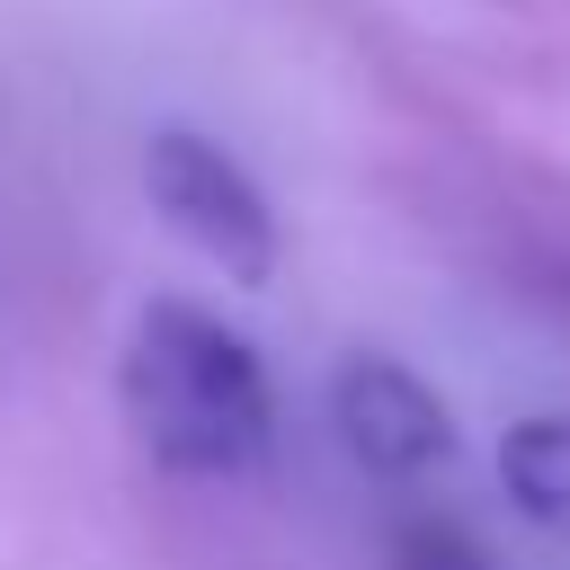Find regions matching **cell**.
Returning <instances> with one entry per match:
<instances>
[{
  "label": "cell",
  "mask_w": 570,
  "mask_h": 570,
  "mask_svg": "<svg viewBox=\"0 0 570 570\" xmlns=\"http://www.w3.org/2000/svg\"><path fill=\"white\" fill-rule=\"evenodd\" d=\"M499 490H508V508L525 525L570 543V419L534 410V419L499 428Z\"/></svg>",
  "instance_id": "4"
},
{
  "label": "cell",
  "mask_w": 570,
  "mask_h": 570,
  "mask_svg": "<svg viewBox=\"0 0 570 570\" xmlns=\"http://www.w3.org/2000/svg\"><path fill=\"white\" fill-rule=\"evenodd\" d=\"M142 187L160 205V223L232 285H267L276 276V214L258 196V178L214 142V134H187V125H160L142 142Z\"/></svg>",
  "instance_id": "2"
},
{
  "label": "cell",
  "mask_w": 570,
  "mask_h": 570,
  "mask_svg": "<svg viewBox=\"0 0 570 570\" xmlns=\"http://www.w3.org/2000/svg\"><path fill=\"white\" fill-rule=\"evenodd\" d=\"M116 410L134 445L178 481H240L276 445V392L240 330L196 303H142L116 356Z\"/></svg>",
  "instance_id": "1"
},
{
  "label": "cell",
  "mask_w": 570,
  "mask_h": 570,
  "mask_svg": "<svg viewBox=\"0 0 570 570\" xmlns=\"http://www.w3.org/2000/svg\"><path fill=\"white\" fill-rule=\"evenodd\" d=\"M383 570H499V561H490L463 525H445V517H410V525L392 534Z\"/></svg>",
  "instance_id": "5"
},
{
  "label": "cell",
  "mask_w": 570,
  "mask_h": 570,
  "mask_svg": "<svg viewBox=\"0 0 570 570\" xmlns=\"http://www.w3.org/2000/svg\"><path fill=\"white\" fill-rule=\"evenodd\" d=\"M330 428H338L347 463L374 472V481H428V472H445L463 454V428H454L445 392L428 374H410L401 356H383V347L338 356V374H330Z\"/></svg>",
  "instance_id": "3"
}]
</instances>
